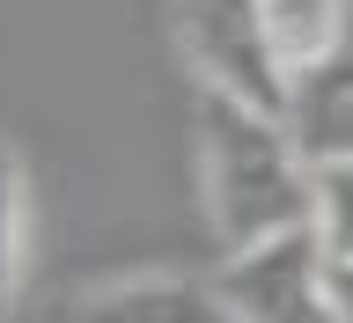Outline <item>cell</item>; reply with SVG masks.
<instances>
[{"label": "cell", "mask_w": 353, "mask_h": 323, "mask_svg": "<svg viewBox=\"0 0 353 323\" xmlns=\"http://www.w3.org/2000/svg\"><path fill=\"white\" fill-rule=\"evenodd\" d=\"M192 191L221 250L309 220V154L287 110L192 81Z\"/></svg>", "instance_id": "6da1fadb"}, {"label": "cell", "mask_w": 353, "mask_h": 323, "mask_svg": "<svg viewBox=\"0 0 353 323\" xmlns=\"http://www.w3.org/2000/svg\"><path fill=\"white\" fill-rule=\"evenodd\" d=\"M206 286H214V316L221 323H331L324 242H316L309 220L221 250V264L206 272Z\"/></svg>", "instance_id": "7a4b0ae2"}, {"label": "cell", "mask_w": 353, "mask_h": 323, "mask_svg": "<svg viewBox=\"0 0 353 323\" xmlns=\"http://www.w3.org/2000/svg\"><path fill=\"white\" fill-rule=\"evenodd\" d=\"M162 15H170V44L192 81H214V88L250 96V103L287 110V81L258 37V0H170Z\"/></svg>", "instance_id": "3957f363"}, {"label": "cell", "mask_w": 353, "mask_h": 323, "mask_svg": "<svg viewBox=\"0 0 353 323\" xmlns=\"http://www.w3.org/2000/svg\"><path fill=\"white\" fill-rule=\"evenodd\" d=\"M66 316H88V323H221L214 286L199 272H176V264H148V272H118V280L74 286Z\"/></svg>", "instance_id": "277c9868"}, {"label": "cell", "mask_w": 353, "mask_h": 323, "mask_svg": "<svg viewBox=\"0 0 353 323\" xmlns=\"http://www.w3.org/2000/svg\"><path fill=\"white\" fill-rule=\"evenodd\" d=\"M287 125L302 140V154H353V30L331 44L324 59L294 74L287 88Z\"/></svg>", "instance_id": "5b68a950"}, {"label": "cell", "mask_w": 353, "mask_h": 323, "mask_svg": "<svg viewBox=\"0 0 353 323\" xmlns=\"http://www.w3.org/2000/svg\"><path fill=\"white\" fill-rule=\"evenodd\" d=\"M346 30H353V0H258L265 59L280 66L287 88H294V74H309V66L324 59Z\"/></svg>", "instance_id": "8992f818"}, {"label": "cell", "mask_w": 353, "mask_h": 323, "mask_svg": "<svg viewBox=\"0 0 353 323\" xmlns=\"http://www.w3.org/2000/svg\"><path fill=\"white\" fill-rule=\"evenodd\" d=\"M22 264H30V162L0 132V316L22 294Z\"/></svg>", "instance_id": "52a82bcc"}, {"label": "cell", "mask_w": 353, "mask_h": 323, "mask_svg": "<svg viewBox=\"0 0 353 323\" xmlns=\"http://www.w3.org/2000/svg\"><path fill=\"white\" fill-rule=\"evenodd\" d=\"M309 228L324 242V258H353V154L309 162Z\"/></svg>", "instance_id": "ba28073f"}, {"label": "cell", "mask_w": 353, "mask_h": 323, "mask_svg": "<svg viewBox=\"0 0 353 323\" xmlns=\"http://www.w3.org/2000/svg\"><path fill=\"white\" fill-rule=\"evenodd\" d=\"M324 302L331 323H353V258H324Z\"/></svg>", "instance_id": "9c48e42d"}]
</instances>
